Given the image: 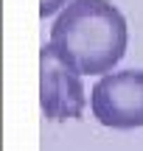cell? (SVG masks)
Returning a JSON list of instances; mask_svg holds the SVG:
<instances>
[{
	"label": "cell",
	"instance_id": "1",
	"mask_svg": "<svg viewBox=\"0 0 143 151\" xmlns=\"http://www.w3.org/2000/svg\"><path fill=\"white\" fill-rule=\"evenodd\" d=\"M51 42L82 76H107L126 53V17L110 0H70L51 28Z\"/></svg>",
	"mask_w": 143,
	"mask_h": 151
},
{
	"label": "cell",
	"instance_id": "2",
	"mask_svg": "<svg viewBox=\"0 0 143 151\" xmlns=\"http://www.w3.org/2000/svg\"><path fill=\"white\" fill-rule=\"evenodd\" d=\"M39 104L42 115L53 123L82 118L87 106L82 73L59 53L53 42L39 48Z\"/></svg>",
	"mask_w": 143,
	"mask_h": 151
},
{
	"label": "cell",
	"instance_id": "3",
	"mask_svg": "<svg viewBox=\"0 0 143 151\" xmlns=\"http://www.w3.org/2000/svg\"><path fill=\"white\" fill-rule=\"evenodd\" d=\"M90 106L107 129H140L143 126V70L107 73L90 92Z\"/></svg>",
	"mask_w": 143,
	"mask_h": 151
},
{
	"label": "cell",
	"instance_id": "4",
	"mask_svg": "<svg viewBox=\"0 0 143 151\" xmlns=\"http://www.w3.org/2000/svg\"><path fill=\"white\" fill-rule=\"evenodd\" d=\"M65 3H70V0H39V17H42V20L51 17L53 11H59Z\"/></svg>",
	"mask_w": 143,
	"mask_h": 151
}]
</instances>
